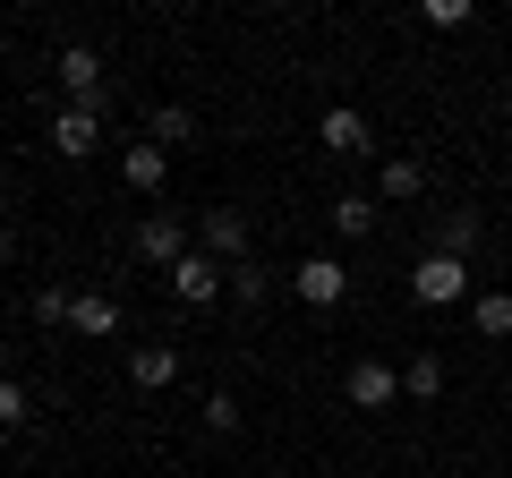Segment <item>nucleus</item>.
I'll return each instance as SVG.
<instances>
[{
	"instance_id": "1",
	"label": "nucleus",
	"mask_w": 512,
	"mask_h": 478,
	"mask_svg": "<svg viewBox=\"0 0 512 478\" xmlns=\"http://www.w3.org/2000/svg\"><path fill=\"white\" fill-rule=\"evenodd\" d=\"M410 299H419V308H453V299H470V265L444 257V248H427V257L410 265Z\"/></svg>"
},
{
	"instance_id": "2",
	"label": "nucleus",
	"mask_w": 512,
	"mask_h": 478,
	"mask_svg": "<svg viewBox=\"0 0 512 478\" xmlns=\"http://www.w3.org/2000/svg\"><path fill=\"white\" fill-rule=\"evenodd\" d=\"M291 299L299 308H342L350 299V265L342 257H299L291 265Z\"/></svg>"
},
{
	"instance_id": "3",
	"label": "nucleus",
	"mask_w": 512,
	"mask_h": 478,
	"mask_svg": "<svg viewBox=\"0 0 512 478\" xmlns=\"http://www.w3.org/2000/svg\"><path fill=\"white\" fill-rule=\"evenodd\" d=\"M197 248H205L214 265H248V214H231V205H205Z\"/></svg>"
},
{
	"instance_id": "4",
	"label": "nucleus",
	"mask_w": 512,
	"mask_h": 478,
	"mask_svg": "<svg viewBox=\"0 0 512 478\" xmlns=\"http://www.w3.org/2000/svg\"><path fill=\"white\" fill-rule=\"evenodd\" d=\"M171 291H180L188 308H214V299L231 291V265H214V257H205V248H188V257L171 265Z\"/></svg>"
},
{
	"instance_id": "5",
	"label": "nucleus",
	"mask_w": 512,
	"mask_h": 478,
	"mask_svg": "<svg viewBox=\"0 0 512 478\" xmlns=\"http://www.w3.org/2000/svg\"><path fill=\"white\" fill-rule=\"evenodd\" d=\"M342 393H350V410H393V402H402V368H384V359H350Z\"/></svg>"
},
{
	"instance_id": "6",
	"label": "nucleus",
	"mask_w": 512,
	"mask_h": 478,
	"mask_svg": "<svg viewBox=\"0 0 512 478\" xmlns=\"http://www.w3.org/2000/svg\"><path fill=\"white\" fill-rule=\"evenodd\" d=\"M94 146H103V111H86V103H60V111H52V154L86 163Z\"/></svg>"
},
{
	"instance_id": "7",
	"label": "nucleus",
	"mask_w": 512,
	"mask_h": 478,
	"mask_svg": "<svg viewBox=\"0 0 512 478\" xmlns=\"http://www.w3.org/2000/svg\"><path fill=\"white\" fill-rule=\"evenodd\" d=\"M316 146H325V154H359V163H367V154H376V129H367V111L333 103L325 120H316Z\"/></svg>"
},
{
	"instance_id": "8",
	"label": "nucleus",
	"mask_w": 512,
	"mask_h": 478,
	"mask_svg": "<svg viewBox=\"0 0 512 478\" xmlns=\"http://www.w3.org/2000/svg\"><path fill=\"white\" fill-rule=\"evenodd\" d=\"M52 69H60V86H69V103L103 111V52H86V43H69V52H60Z\"/></svg>"
},
{
	"instance_id": "9",
	"label": "nucleus",
	"mask_w": 512,
	"mask_h": 478,
	"mask_svg": "<svg viewBox=\"0 0 512 478\" xmlns=\"http://www.w3.org/2000/svg\"><path fill=\"white\" fill-rule=\"evenodd\" d=\"M137 257H146L154 274H171V265L188 257V231H180L171 214H146V222H137Z\"/></svg>"
},
{
	"instance_id": "10",
	"label": "nucleus",
	"mask_w": 512,
	"mask_h": 478,
	"mask_svg": "<svg viewBox=\"0 0 512 478\" xmlns=\"http://www.w3.org/2000/svg\"><path fill=\"white\" fill-rule=\"evenodd\" d=\"M69 333H77V342H111V333H120V299H111V291H77Z\"/></svg>"
},
{
	"instance_id": "11",
	"label": "nucleus",
	"mask_w": 512,
	"mask_h": 478,
	"mask_svg": "<svg viewBox=\"0 0 512 478\" xmlns=\"http://www.w3.org/2000/svg\"><path fill=\"white\" fill-rule=\"evenodd\" d=\"M128 376H137L146 393L180 385V350H171V342H137V350H128Z\"/></svg>"
},
{
	"instance_id": "12",
	"label": "nucleus",
	"mask_w": 512,
	"mask_h": 478,
	"mask_svg": "<svg viewBox=\"0 0 512 478\" xmlns=\"http://www.w3.org/2000/svg\"><path fill=\"white\" fill-rule=\"evenodd\" d=\"M120 171H128V188H146V197H163V180H171V154L154 146V137H137V146L120 154Z\"/></svg>"
},
{
	"instance_id": "13",
	"label": "nucleus",
	"mask_w": 512,
	"mask_h": 478,
	"mask_svg": "<svg viewBox=\"0 0 512 478\" xmlns=\"http://www.w3.org/2000/svg\"><path fill=\"white\" fill-rule=\"evenodd\" d=\"M146 137H154L163 154H171V146H188V137H197V120H188V103H154V111H146Z\"/></svg>"
},
{
	"instance_id": "14",
	"label": "nucleus",
	"mask_w": 512,
	"mask_h": 478,
	"mask_svg": "<svg viewBox=\"0 0 512 478\" xmlns=\"http://www.w3.org/2000/svg\"><path fill=\"white\" fill-rule=\"evenodd\" d=\"M333 231L367 239V231H376V197H367V188H342V197H333Z\"/></svg>"
},
{
	"instance_id": "15",
	"label": "nucleus",
	"mask_w": 512,
	"mask_h": 478,
	"mask_svg": "<svg viewBox=\"0 0 512 478\" xmlns=\"http://www.w3.org/2000/svg\"><path fill=\"white\" fill-rule=\"evenodd\" d=\"M470 325L487 333V342H504L512 333V291H470Z\"/></svg>"
},
{
	"instance_id": "16",
	"label": "nucleus",
	"mask_w": 512,
	"mask_h": 478,
	"mask_svg": "<svg viewBox=\"0 0 512 478\" xmlns=\"http://www.w3.org/2000/svg\"><path fill=\"white\" fill-rule=\"evenodd\" d=\"M436 248L470 265V248H478V214H470V205H453V214H444V239H436Z\"/></svg>"
},
{
	"instance_id": "17",
	"label": "nucleus",
	"mask_w": 512,
	"mask_h": 478,
	"mask_svg": "<svg viewBox=\"0 0 512 478\" xmlns=\"http://www.w3.org/2000/svg\"><path fill=\"white\" fill-rule=\"evenodd\" d=\"M402 393H419V402H436V393H444V359H436V350H419V359L402 368Z\"/></svg>"
},
{
	"instance_id": "18",
	"label": "nucleus",
	"mask_w": 512,
	"mask_h": 478,
	"mask_svg": "<svg viewBox=\"0 0 512 478\" xmlns=\"http://www.w3.org/2000/svg\"><path fill=\"white\" fill-rule=\"evenodd\" d=\"M376 188H384V197H419V188H427V163H410V154H393Z\"/></svg>"
},
{
	"instance_id": "19",
	"label": "nucleus",
	"mask_w": 512,
	"mask_h": 478,
	"mask_svg": "<svg viewBox=\"0 0 512 478\" xmlns=\"http://www.w3.org/2000/svg\"><path fill=\"white\" fill-rule=\"evenodd\" d=\"M197 419H205V436H239V402H231V393H205Z\"/></svg>"
},
{
	"instance_id": "20",
	"label": "nucleus",
	"mask_w": 512,
	"mask_h": 478,
	"mask_svg": "<svg viewBox=\"0 0 512 478\" xmlns=\"http://www.w3.org/2000/svg\"><path fill=\"white\" fill-rule=\"evenodd\" d=\"M26 419H35V393L18 376H0V427H26Z\"/></svg>"
},
{
	"instance_id": "21",
	"label": "nucleus",
	"mask_w": 512,
	"mask_h": 478,
	"mask_svg": "<svg viewBox=\"0 0 512 478\" xmlns=\"http://www.w3.org/2000/svg\"><path fill=\"white\" fill-rule=\"evenodd\" d=\"M419 26H436V35H461V26H470V0H427Z\"/></svg>"
},
{
	"instance_id": "22",
	"label": "nucleus",
	"mask_w": 512,
	"mask_h": 478,
	"mask_svg": "<svg viewBox=\"0 0 512 478\" xmlns=\"http://www.w3.org/2000/svg\"><path fill=\"white\" fill-rule=\"evenodd\" d=\"M69 308H77V291H60V282L35 291V325H69Z\"/></svg>"
},
{
	"instance_id": "23",
	"label": "nucleus",
	"mask_w": 512,
	"mask_h": 478,
	"mask_svg": "<svg viewBox=\"0 0 512 478\" xmlns=\"http://www.w3.org/2000/svg\"><path fill=\"white\" fill-rule=\"evenodd\" d=\"M265 291H274V282H265V265H231V299H248V308H256V299H265Z\"/></svg>"
},
{
	"instance_id": "24",
	"label": "nucleus",
	"mask_w": 512,
	"mask_h": 478,
	"mask_svg": "<svg viewBox=\"0 0 512 478\" xmlns=\"http://www.w3.org/2000/svg\"><path fill=\"white\" fill-rule=\"evenodd\" d=\"M9 248H18V239H9V222H0V257H9Z\"/></svg>"
}]
</instances>
